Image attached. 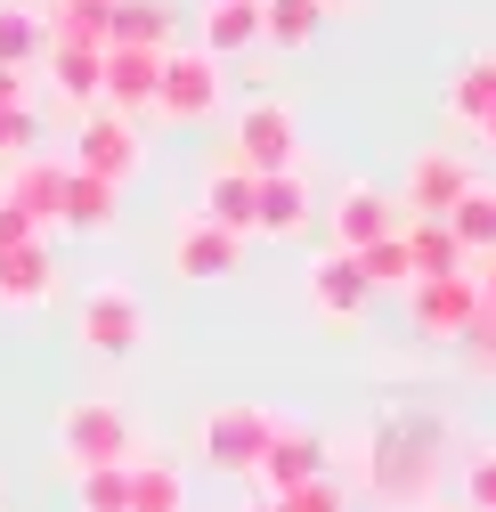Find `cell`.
<instances>
[{
	"label": "cell",
	"instance_id": "1",
	"mask_svg": "<svg viewBox=\"0 0 496 512\" xmlns=\"http://www.w3.org/2000/svg\"><path fill=\"white\" fill-rule=\"evenodd\" d=\"M440 447H448V423H431V415H391V423H375V488H383V504H415L423 496V480H431V464H440Z\"/></svg>",
	"mask_w": 496,
	"mask_h": 512
},
{
	"label": "cell",
	"instance_id": "2",
	"mask_svg": "<svg viewBox=\"0 0 496 512\" xmlns=\"http://www.w3.org/2000/svg\"><path fill=\"white\" fill-rule=\"evenodd\" d=\"M57 456L66 472H106V464H139V439H131V415L114 399H74L57 415Z\"/></svg>",
	"mask_w": 496,
	"mask_h": 512
},
{
	"label": "cell",
	"instance_id": "3",
	"mask_svg": "<svg viewBox=\"0 0 496 512\" xmlns=\"http://www.w3.org/2000/svg\"><path fill=\"white\" fill-rule=\"evenodd\" d=\"M277 407H253V399H228V407H212L204 415V464H220V472H236V480H253L261 472V456H269V439H277Z\"/></svg>",
	"mask_w": 496,
	"mask_h": 512
},
{
	"label": "cell",
	"instance_id": "4",
	"mask_svg": "<svg viewBox=\"0 0 496 512\" xmlns=\"http://www.w3.org/2000/svg\"><path fill=\"white\" fill-rule=\"evenodd\" d=\"M228 163L253 171V179H269V171H301L293 106H285V98H253V106L236 114V131H228Z\"/></svg>",
	"mask_w": 496,
	"mask_h": 512
},
{
	"label": "cell",
	"instance_id": "5",
	"mask_svg": "<svg viewBox=\"0 0 496 512\" xmlns=\"http://www.w3.org/2000/svg\"><path fill=\"white\" fill-rule=\"evenodd\" d=\"M220 98H228V82H220V57H204V49H163V82H155V114H171V122H212L220 114Z\"/></svg>",
	"mask_w": 496,
	"mask_h": 512
},
{
	"label": "cell",
	"instance_id": "6",
	"mask_svg": "<svg viewBox=\"0 0 496 512\" xmlns=\"http://www.w3.org/2000/svg\"><path fill=\"white\" fill-rule=\"evenodd\" d=\"M74 342H82L90 358H131V350L147 342V309H139V293H131V285H98V293L74 309Z\"/></svg>",
	"mask_w": 496,
	"mask_h": 512
},
{
	"label": "cell",
	"instance_id": "7",
	"mask_svg": "<svg viewBox=\"0 0 496 512\" xmlns=\"http://www.w3.org/2000/svg\"><path fill=\"white\" fill-rule=\"evenodd\" d=\"M472 317H480V285H472V269L407 285V326H415L423 342H464Z\"/></svg>",
	"mask_w": 496,
	"mask_h": 512
},
{
	"label": "cell",
	"instance_id": "8",
	"mask_svg": "<svg viewBox=\"0 0 496 512\" xmlns=\"http://www.w3.org/2000/svg\"><path fill=\"white\" fill-rule=\"evenodd\" d=\"M139 122L131 114H114V106H90L82 114V131H74V171H90V179H106V187H122L139 171Z\"/></svg>",
	"mask_w": 496,
	"mask_h": 512
},
{
	"label": "cell",
	"instance_id": "9",
	"mask_svg": "<svg viewBox=\"0 0 496 512\" xmlns=\"http://www.w3.org/2000/svg\"><path fill=\"white\" fill-rule=\"evenodd\" d=\"M480 187V171L464 163V155H448V147H423L415 163H407V196H399V212L407 220H448L464 196Z\"/></svg>",
	"mask_w": 496,
	"mask_h": 512
},
{
	"label": "cell",
	"instance_id": "10",
	"mask_svg": "<svg viewBox=\"0 0 496 512\" xmlns=\"http://www.w3.org/2000/svg\"><path fill=\"white\" fill-rule=\"evenodd\" d=\"M326 228H334V252H350V261H358L366 244H383V236H399V228H407V212H399V204L383 196V187H366V179H350L342 196H334V212H326Z\"/></svg>",
	"mask_w": 496,
	"mask_h": 512
},
{
	"label": "cell",
	"instance_id": "11",
	"mask_svg": "<svg viewBox=\"0 0 496 512\" xmlns=\"http://www.w3.org/2000/svg\"><path fill=\"white\" fill-rule=\"evenodd\" d=\"M0 204H9L25 228H57V212H66V163H49V155H25L9 163V179H0Z\"/></svg>",
	"mask_w": 496,
	"mask_h": 512
},
{
	"label": "cell",
	"instance_id": "12",
	"mask_svg": "<svg viewBox=\"0 0 496 512\" xmlns=\"http://www.w3.org/2000/svg\"><path fill=\"white\" fill-rule=\"evenodd\" d=\"M236 261H244V236H228V228H212V220H179L171 269L188 277V285H220V277H236Z\"/></svg>",
	"mask_w": 496,
	"mask_h": 512
},
{
	"label": "cell",
	"instance_id": "13",
	"mask_svg": "<svg viewBox=\"0 0 496 512\" xmlns=\"http://www.w3.org/2000/svg\"><path fill=\"white\" fill-rule=\"evenodd\" d=\"M253 480H261V496H285L301 480H326V439L309 423H277V439H269V456H261Z\"/></svg>",
	"mask_w": 496,
	"mask_h": 512
},
{
	"label": "cell",
	"instance_id": "14",
	"mask_svg": "<svg viewBox=\"0 0 496 512\" xmlns=\"http://www.w3.org/2000/svg\"><path fill=\"white\" fill-rule=\"evenodd\" d=\"M155 82H163V49H106V74H98V106L114 114H147L155 106Z\"/></svg>",
	"mask_w": 496,
	"mask_h": 512
},
{
	"label": "cell",
	"instance_id": "15",
	"mask_svg": "<svg viewBox=\"0 0 496 512\" xmlns=\"http://www.w3.org/2000/svg\"><path fill=\"white\" fill-rule=\"evenodd\" d=\"M366 277H358V261L350 252H318V269H309V309L326 317V326H358L366 317Z\"/></svg>",
	"mask_w": 496,
	"mask_h": 512
},
{
	"label": "cell",
	"instance_id": "16",
	"mask_svg": "<svg viewBox=\"0 0 496 512\" xmlns=\"http://www.w3.org/2000/svg\"><path fill=\"white\" fill-rule=\"evenodd\" d=\"M253 236H309V179L301 171L253 179Z\"/></svg>",
	"mask_w": 496,
	"mask_h": 512
},
{
	"label": "cell",
	"instance_id": "17",
	"mask_svg": "<svg viewBox=\"0 0 496 512\" xmlns=\"http://www.w3.org/2000/svg\"><path fill=\"white\" fill-rule=\"evenodd\" d=\"M57 293V261H49V236L0 252V309H41Z\"/></svg>",
	"mask_w": 496,
	"mask_h": 512
},
{
	"label": "cell",
	"instance_id": "18",
	"mask_svg": "<svg viewBox=\"0 0 496 512\" xmlns=\"http://www.w3.org/2000/svg\"><path fill=\"white\" fill-rule=\"evenodd\" d=\"M179 17L171 0H114L106 9V49H171Z\"/></svg>",
	"mask_w": 496,
	"mask_h": 512
},
{
	"label": "cell",
	"instance_id": "19",
	"mask_svg": "<svg viewBox=\"0 0 496 512\" xmlns=\"http://www.w3.org/2000/svg\"><path fill=\"white\" fill-rule=\"evenodd\" d=\"M114 220H122V187H106V179H90V171L66 163V212H57V228H74V236H106Z\"/></svg>",
	"mask_w": 496,
	"mask_h": 512
},
{
	"label": "cell",
	"instance_id": "20",
	"mask_svg": "<svg viewBox=\"0 0 496 512\" xmlns=\"http://www.w3.org/2000/svg\"><path fill=\"white\" fill-rule=\"evenodd\" d=\"M196 220H212V228H228V236H253V171L212 163V171H204V212H196Z\"/></svg>",
	"mask_w": 496,
	"mask_h": 512
},
{
	"label": "cell",
	"instance_id": "21",
	"mask_svg": "<svg viewBox=\"0 0 496 512\" xmlns=\"http://www.w3.org/2000/svg\"><path fill=\"white\" fill-rule=\"evenodd\" d=\"M261 41V0H220V9H204V57H220V66H228V57H244V49H253Z\"/></svg>",
	"mask_w": 496,
	"mask_h": 512
},
{
	"label": "cell",
	"instance_id": "22",
	"mask_svg": "<svg viewBox=\"0 0 496 512\" xmlns=\"http://www.w3.org/2000/svg\"><path fill=\"white\" fill-rule=\"evenodd\" d=\"M399 244H407V261H415V285H423V277H456V269H472L464 244L448 236V220H407Z\"/></svg>",
	"mask_w": 496,
	"mask_h": 512
},
{
	"label": "cell",
	"instance_id": "23",
	"mask_svg": "<svg viewBox=\"0 0 496 512\" xmlns=\"http://www.w3.org/2000/svg\"><path fill=\"white\" fill-rule=\"evenodd\" d=\"M488 106H496V49H472L464 66L448 74V114L464 122V131H480Z\"/></svg>",
	"mask_w": 496,
	"mask_h": 512
},
{
	"label": "cell",
	"instance_id": "24",
	"mask_svg": "<svg viewBox=\"0 0 496 512\" xmlns=\"http://www.w3.org/2000/svg\"><path fill=\"white\" fill-rule=\"evenodd\" d=\"M98 74H106V49L49 41V82H57V98H74L82 114H90V98H98Z\"/></svg>",
	"mask_w": 496,
	"mask_h": 512
},
{
	"label": "cell",
	"instance_id": "25",
	"mask_svg": "<svg viewBox=\"0 0 496 512\" xmlns=\"http://www.w3.org/2000/svg\"><path fill=\"white\" fill-rule=\"evenodd\" d=\"M326 25V0H261V41L269 49H309Z\"/></svg>",
	"mask_w": 496,
	"mask_h": 512
},
{
	"label": "cell",
	"instance_id": "26",
	"mask_svg": "<svg viewBox=\"0 0 496 512\" xmlns=\"http://www.w3.org/2000/svg\"><path fill=\"white\" fill-rule=\"evenodd\" d=\"M131 512H188V480H179V464L139 456L131 464Z\"/></svg>",
	"mask_w": 496,
	"mask_h": 512
},
{
	"label": "cell",
	"instance_id": "27",
	"mask_svg": "<svg viewBox=\"0 0 496 512\" xmlns=\"http://www.w3.org/2000/svg\"><path fill=\"white\" fill-rule=\"evenodd\" d=\"M33 57H49V25H41L33 9H17V0H0V66L25 74Z\"/></svg>",
	"mask_w": 496,
	"mask_h": 512
},
{
	"label": "cell",
	"instance_id": "28",
	"mask_svg": "<svg viewBox=\"0 0 496 512\" xmlns=\"http://www.w3.org/2000/svg\"><path fill=\"white\" fill-rule=\"evenodd\" d=\"M448 236L464 244V261H472V252H496V187H488V179L448 212Z\"/></svg>",
	"mask_w": 496,
	"mask_h": 512
},
{
	"label": "cell",
	"instance_id": "29",
	"mask_svg": "<svg viewBox=\"0 0 496 512\" xmlns=\"http://www.w3.org/2000/svg\"><path fill=\"white\" fill-rule=\"evenodd\" d=\"M358 277H366V293H407V285H415V261H407L399 236H383V244L358 252Z\"/></svg>",
	"mask_w": 496,
	"mask_h": 512
},
{
	"label": "cell",
	"instance_id": "30",
	"mask_svg": "<svg viewBox=\"0 0 496 512\" xmlns=\"http://www.w3.org/2000/svg\"><path fill=\"white\" fill-rule=\"evenodd\" d=\"M74 504H82V512H131V464L74 472Z\"/></svg>",
	"mask_w": 496,
	"mask_h": 512
},
{
	"label": "cell",
	"instance_id": "31",
	"mask_svg": "<svg viewBox=\"0 0 496 512\" xmlns=\"http://www.w3.org/2000/svg\"><path fill=\"white\" fill-rule=\"evenodd\" d=\"M41 155V114L33 106H0V163H25Z\"/></svg>",
	"mask_w": 496,
	"mask_h": 512
},
{
	"label": "cell",
	"instance_id": "32",
	"mask_svg": "<svg viewBox=\"0 0 496 512\" xmlns=\"http://www.w3.org/2000/svg\"><path fill=\"white\" fill-rule=\"evenodd\" d=\"M277 512H350V488L326 472V480H301V488H285V496H269Z\"/></svg>",
	"mask_w": 496,
	"mask_h": 512
},
{
	"label": "cell",
	"instance_id": "33",
	"mask_svg": "<svg viewBox=\"0 0 496 512\" xmlns=\"http://www.w3.org/2000/svg\"><path fill=\"white\" fill-rule=\"evenodd\" d=\"M456 350H464V366H472L480 382H496V301H480V317H472V334H464Z\"/></svg>",
	"mask_w": 496,
	"mask_h": 512
},
{
	"label": "cell",
	"instance_id": "34",
	"mask_svg": "<svg viewBox=\"0 0 496 512\" xmlns=\"http://www.w3.org/2000/svg\"><path fill=\"white\" fill-rule=\"evenodd\" d=\"M456 488H464V504H472V512H496V447H472Z\"/></svg>",
	"mask_w": 496,
	"mask_h": 512
},
{
	"label": "cell",
	"instance_id": "35",
	"mask_svg": "<svg viewBox=\"0 0 496 512\" xmlns=\"http://www.w3.org/2000/svg\"><path fill=\"white\" fill-rule=\"evenodd\" d=\"M33 236H41V228H25L9 204H0V252H17V244H33Z\"/></svg>",
	"mask_w": 496,
	"mask_h": 512
},
{
	"label": "cell",
	"instance_id": "36",
	"mask_svg": "<svg viewBox=\"0 0 496 512\" xmlns=\"http://www.w3.org/2000/svg\"><path fill=\"white\" fill-rule=\"evenodd\" d=\"M0 106H25V74H9V66H0Z\"/></svg>",
	"mask_w": 496,
	"mask_h": 512
},
{
	"label": "cell",
	"instance_id": "37",
	"mask_svg": "<svg viewBox=\"0 0 496 512\" xmlns=\"http://www.w3.org/2000/svg\"><path fill=\"white\" fill-rule=\"evenodd\" d=\"M57 9H90V17H106V9H114V0H57Z\"/></svg>",
	"mask_w": 496,
	"mask_h": 512
},
{
	"label": "cell",
	"instance_id": "38",
	"mask_svg": "<svg viewBox=\"0 0 496 512\" xmlns=\"http://www.w3.org/2000/svg\"><path fill=\"white\" fill-rule=\"evenodd\" d=\"M480 147H496V106H488V114H480Z\"/></svg>",
	"mask_w": 496,
	"mask_h": 512
},
{
	"label": "cell",
	"instance_id": "39",
	"mask_svg": "<svg viewBox=\"0 0 496 512\" xmlns=\"http://www.w3.org/2000/svg\"><path fill=\"white\" fill-rule=\"evenodd\" d=\"M244 512H277V504H269V496H253V504H244Z\"/></svg>",
	"mask_w": 496,
	"mask_h": 512
},
{
	"label": "cell",
	"instance_id": "40",
	"mask_svg": "<svg viewBox=\"0 0 496 512\" xmlns=\"http://www.w3.org/2000/svg\"><path fill=\"white\" fill-rule=\"evenodd\" d=\"M204 9H220V0H204Z\"/></svg>",
	"mask_w": 496,
	"mask_h": 512
},
{
	"label": "cell",
	"instance_id": "41",
	"mask_svg": "<svg viewBox=\"0 0 496 512\" xmlns=\"http://www.w3.org/2000/svg\"><path fill=\"white\" fill-rule=\"evenodd\" d=\"M0 512H9V496H0Z\"/></svg>",
	"mask_w": 496,
	"mask_h": 512
}]
</instances>
